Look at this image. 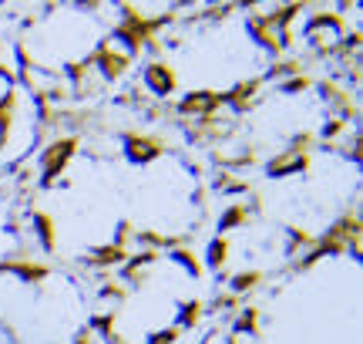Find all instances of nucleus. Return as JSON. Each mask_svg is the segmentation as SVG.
<instances>
[{"label": "nucleus", "mask_w": 363, "mask_h": 344, "mask_svg": "<svg viewBox=\"0 0 363 344\" xmlns=\"http://www.w3.org/2000/svg\"><path fill=\"white\" fill-rule=\"evenodd\" d=\"M71 344H91V334H88V331L78 334V341H71Z\"/></svg>", "instance_id": "obj_6"}, {"label": "nucleus", "mask_w": 363, "mask_h": 344, "mask_svg": "<svg viewBox=\"0 0 363 344\" xmlns=\"http://www.w3.org/2000/svg\"><path fill=\"white\" fill-rule=\"evenodd\" d=\"M145 81H148L152 95H158V98L172 95V88H175V75H172L165 65H152L148 71H145Z\"/></svg>", "instance_id": "obj_1"}, {"label": "nucleus", "mask_w": 363, "mask_h": 344, "mask_svg": "<svg viewBox=\"0 0 363 344\" xmlns=\"http://www.w3.org/2000/svg\"><path fill=\"white\" fill-rule=\"evenodd\" d=\"M262 280L259 270H249V274H235L233 277V297H239V294H249L256 284Z\"/></svg>", "instance_id": "obj_4"}, {"label": "nucleus", "mask_w": 363, "mask_h": 344, "mask_svg": "<svg viewBox=\"0 0 363 344\" xmlns=\"http://www.w3.org/2000/svg\"><path fill=\"white\" fill-rule=\"evenodd\" d=\"M179 338H182L179 328H162V331L148 334V341H145V344H179Z\"/></svg>", "instance_id": "obj_5"}, {"label": "nucleus", "mask_w": 363, "mask_h": 344, "mask_svg": "<svg viewBox=\"0 0 363 344\" xmlns=\"http://www.w3.org/2000/svg\"><path fill=\"white\" fill-rule=\"evenodd\" d=\"M259 331V307H246L235 318V334H256Z\"/></svg>", "instance_id": "obj_3"}, {"label": "nucleus", "mask_w": 363, "mask_h": 344, "mask_svg": "<svg viewBox=\"0 0 363 344\" xmlns=\"http://www.w3.org/2000/svg\"><path fill=\"white\" fill-rule=\"evenodd\" d=\"M199 321H202V301H189V304H182V314L175 321V328L179 331H192Z\"/></svg>", "instance_id": "obj_2"}]
</instances>
